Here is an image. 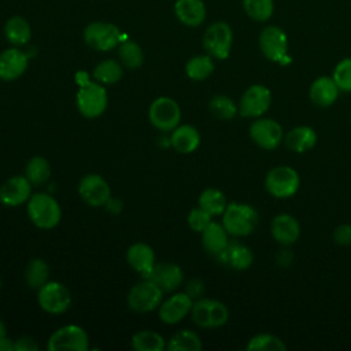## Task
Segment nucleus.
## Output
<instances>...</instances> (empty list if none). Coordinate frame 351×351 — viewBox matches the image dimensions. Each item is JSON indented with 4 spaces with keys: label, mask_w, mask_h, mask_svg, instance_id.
I'll list each match as a JSON object with an SVG mask.
<instances>
[{
    "label": "nucleus",
    "mask_w": 351,
    "mask_h": 351,
    "mask_svg": "<svg viewBox=\"0 0 351 351\" xmlns=\"http://www.w3.org/2000/svg\"><path fill=\"white\" fill-rule=\"evenodd\" d=\"M340 95V89L332 75H321L315 78L308 88V97L317 107L326 108L333 106Z\"/></svg>",
    "instance_id": "obj_22"
},
{
    "label": "nucleus",
    "mask_w": 351,
    "mask_h": 351,
    "mask_svg": "<svg viewBox=\"0 0 351 351\" xmlns=\"http://www.w3.org/2000/svg\"><path fill=\"white\" fill-rule=\"evenodd\" d=\"M166 343L162 335L149 329L136 332L132 337V347L136 351H163Z\"/></svg>",
    "instance_id": "obj_34"
},
{
    "label": "nucleus",
    "mask_w": 351,
    "mask_h": 351,
    "mask_svg": "<svg viewBox=\"0 0 351 351\" xmlns=\"http://www.w3.org/2000/svg\"><path fill=\"white\" fill-rule=\"evenodd\" d=\"M0 288H1V278H0Z\"/></svg>",
    "instance_id": "obj_49"
},
{
    "label": "nucleus",
    "mask_w": 351,
    "mask_h": 351,
    "mask_svg": "<svg viewBox=\"0 0 351 351\" xmlns=\"http://www.w3.org/2000/svg\"><path fill=\"white\" fill-rule=\"evenodd\" d=\"M25 177L32 185H43L51 177V165L43 156H33L25 167Z\"/></svg>",
    "instance_id": "obj_35"
},
{
    "label": "nucleus",
    "mask_w": 351,
    "mask_h": 351,
    "mask_svg": "<svg viewBox=\"0 0 351 351\" xmlns=\"http://www.w3.org/2000/svg\"><path fill=\"white\" fill-rule=\"evenodd\" d=\"M29 56L18 47H12L0 52V80L14 81L19 78L27 69Z\"/></svg>",
    "instance_id": "obj_21"
},
{
    "label": "nucleus",
    "mask_w": 351,
    "mask_h": 351,
    "mask_svg": "<svg viewBox=\"0 0 351 351\" xmlns=\"http://www.w3.org/2000/svg\"><path fill=\"white\" fill-rule=\"evenodd\" d=\"M186 222L188 226L197 233H202L211 222H213V215L208 214L206 210H203L202 207H195L188 213L186 217Z\"/></svg>",
    "instance_id": "obj_41"
},
{
    "label": "nucleus",
    "mask_w": 351,
    "mask_h": 351,
    "mask_svg": "<svg viewBox=\"0 0 351 351\" xmlns=\"http://www.w3.org/2000/svg\"><path fill=\"white\" fill-rule=\"evenodd\" d=\"M4 36L14 47H22L29 43L32 37V27L23 16L15 15L5 22Z\"/></svg>",
    "instance_id": "obj_28"
},
{
    "label": "nucleus",
    "mask_w": 351,
    "mask_h": 351,
    "mask_svg": "<svg viewBox=\"0 0 351 351\" xmlns=\"http://www.w3.org/2000/svg\"><path fill=\"white\" fill-rule=\"evenodd\" d=\"M273 95L271 90L262 84L250 85L237 103L239 115L244 118H259L263 117L271 107Z\"/></svg>",
    "instance_id": "obj_7"
},
{
    "label": "nucleus",
    "mask_w": 351,
    "mask_h": 351,
    "mask_svg": "<svg viewBox=\"0 0 351 351\" xmlns=\"http://www.w3.org/2000/svg\"><path fill=\"white\" fill-rule=\"evenodd\" d=\"M258 45L262 55L273 63L288 66L292 62L288 36L280 26L269 25L263 27L258 37Z\"/></svg>",
    "instance_id": "obj_4"
},
{
    "label": "nucleus",
    "mask_w": 351,
    "mask_h": 351,
    "mask_svg": "<svg viewBox=\"0 0 351 351\" xmlns=\"http://www.w3.org/2000/svg\"><path fill=\"white\" fill-rule=\"evenodd\" d=\"M163 291L151 280L143 278V281L134 284L128 296L126 302L130 310L136 313H149L156 310L163 300Z\"/></svg>",
    "instance_id": "obj_10"
},
{
    "label": "nucleus",
    "mask_w": 351,
    "mask_h": 351,
    "mask_svg": "<svg viewBox=\"0 0 351 351\" xmlns=\"http://www.w3.org/2000/svg\"><path fill=\"white\" fill-rule=\"evenodd\" d=\"M215 258L219 263L233 270H247L254 263L252 250L237 240H230L225 250Z\"/></svg>",
    "instance_id": "obj_20"
},
{
    "label": "nucleus",
    "mask_w": 351,
    "mask_h": 351,
    "mask_svg": "<svg viewBox=\"0 0 351 351\" xmlns=\"http://www.w3.org/2000/svg\"><path fill=\"white\" fill-rule=\"evenodd\" d=\"M233 45V30L229 23L218 21L211 23L203 34V47L206 52L218 60L229 58Z\"/></svg>",
    "instance_id": "obj_8"
},
{
    "label": "nucleus",
    "mask_w": 351,
    "mask_h": 351,
    "mask_svg": "<svg viewBox=\"0 0 351 351\" xmlns=\"http://www.w3.org/2000/svg\"><path fill=\"white\" fill-rule=\"evenodd\" d=\"M25 281L29 288L38 291L49 281V265L41 258L32 259L25 269Z\"/></svg>",
    "instance_id": "obj_32"
},
{
    "label": "nucleus",
    "mask_w": 351,
    "mask_h": 351,
    "mask_svg": "<svg viewBox=\"0 0 351 351\" xmlns=\"http://www.w3.org/2000/svg\"><path fill=\"white\" fill-rule=\"evenodd\" d=\"M0 351H15V343L8 336L0 341Z\"/></svg>",
    "instance_id": "obj_46"
},
{
    "label": "nucleus",
    "mask_w": 351,
    "mask_h": 351,
    "mask_svg": "<svg viewBox=\"0 0 351 351\" xmlns=\"http://www.w3.org/2000/svg\"><path fill=\"white\" fill-rule=\"evenodd\" d=\"M222 225L233 237H245L254 233L259 222V214L254 206L247 203H228L222 214Z\"/></svg>",
    "instance_id": "obj_2"
},
{
    "label": "nucleus",
    "mask_w": 351,
    "mask_h": 351,
    "mask_svg": "<svg viewBox=\"0 0 351 351\" xmlns=\"http://www.w3.org/2000/svg\"><path fill=\"white\" fill-rule=\"evenodd\" d=\"M32 196V184L23 176H12L5 180L0 186V202L8 207H16L27 200Z\"/></svg>",
    "instance_id": "obj_18"
},
{
    "label": "nucleus",
    "mask_w": 351,
    "mask_h": 351,
    "mask_svg": "<svg viewBox=\"0 0 351 351\" xmlns=\"http://www.w3.org/2000/svg\"><path fill=\"white\" fill-rule=\"evenodd\" d=\"M126 262L141 277L145 276L156 263L154 250L145 243H134L126 251Z\"/></svg>",
    "instance_id": "obj_25"
},
{
    "label": "nucleus",
    "mask_w": 351,
    "mask_h": 351,
    "mask_svg": "<svg viewBox=\"0 0 351 351\" xmlns=\"http://www.w3.org/2000/svg\"><path fill=\"white\" fill-rule=\"evenodd\" d=\"M318 143V134L314 128L307 125H299L289 129L284 136V144L287 148L296 154H304L313 149Z\"/></svg>",
    "instance_id": "obj_23"
},
{
    "label": "nucleus",
    "mask_w": 351,
    "mask_h": 351,
    "mask_svg": "<svg viewBox=\"0 0 351 351\" xmlns=\"http://www.w3.org/2000/svg\"><path fill=\"white\" fill-rule=\"evenodd\" d=\"M191 318L197 326L204 329L221 328L229 319V308L217 299L199 298L193 300Z\"/></svg>",
    "instance_id": "obj_6"
},
{
    "label": "nucleus",
    "mask_w": 351,
    "mask_h": 351,
    "mask_svg": "<svg viewBox=\"0 0 351 351\" xmlns=\"http://www.w3.org/2000/svg\"><path fill=\"white\" fill-rule=\"evenodd\" d=\"M181 108L178 103L169 96L156 97L148 108V119L154 128L160 132H171L180 125Z\"/></svg>",
    "instance_id": "obj_9"
},
{
    "label": "nucleus",
    "mask_w": 351,
    "mask_h": 351,
    "mask_svg": "<svg viewBox=\"0 0 351 351\" xmlns=\"http://www.w3.org/2000/svg\"><path fill=\"white\" fill-rule=\"evenodd\" d=\"M47 348L49 351H59V350L88 351L89 337L86 332L75 324L63 325L49 336L47 341Z\"/></svg>",
    "instance_id": "obj_13"
},
{
    "label": "nucleus",
    "mask_w": 351,
    "mask_h": 351,
    "mask_svg": "<svg viewBox=\"0 0 351 351\" xmlns=\"http://www.w3.org/2000/svg\"><path fill=\"white\" fill-rule=\"evenodd\" d=\"M104 207H107V210L110 211V213H114V214H118L121 210H122V202L119 200V199H114V197H110L107 202H106V204H104Z\"/></svg>",
    "instance_id": "obj_45"
},
{
    "label": "nucleus",
    "mask_w": 351,
    "mask_h": 351,
    "mask_svg": "<svg viewBox=\"0 0 351 351\" xmlns=\"http://www.w3.org/2000/svg\"><path fill=\"white\" fill-rule=\"evenodd\" d=\"M208 110L210 112L221 119V121H230L239 114V107L233 101L232 97L226 95H215L208 101Z\"/></svg>",
    "instance_id": "obj_37"
},
{
    "label": "nucleus",
    "mask_w": 351,
    "mask_h": 351,
    "mask_svg": "<svg viewBox=\"0 0 351 351\" xmlns=\"http://www.w3.org/2000/svg\"><path fill=\"white\" fill-rule=\"evenodd\" d=\"M245 350H248V351H284V350H287V344L284 343L282 339H280L276 335L258 333L248 340Z\"/></svg>",
    "instance_id": "obj_39"
},
{
    "label": "nucleus",
    "mask_w": 351,
    "mask_h": 351,
    "mask_svg": "<svg viewBox=\"0 0 351 351\" xmlns=\"http://www.w3.org/2000/svg\"><path fill=\"white\" fill-rule=\"evenodd\" d=\"M251 140L262 149L273 151L284 143V129L282 126L271 118L259 117L252 121L248 129Z\"/></svg>",
    "instance_id": "obj_12"
},
{
    "label": "nucleus",
    "mask_w": 351,
    "mask_h": 351,
    "mask_svg": "<svg viewBox=\"0 0 351 351\" xmlns=\"http://www.w3.org/2000/svg\"><path fill=\"white\" fill-rule=\"evenodd\" d=\"M123 75L122 64L114 59H104L93 69L92 77L101 85H114Z\"/></svg>",
    "instance_id": "obj_30"
},
{
    "label": "nucleus",
    "mask_w": 351,
    "mask_h": 351,
    "mask_svg": "<svg viewBox=\"0 0 351 351\" xmlns=\"http://www.w3.org/2000/svg\"><path fill=\"white\" fill-rule=\"evenodd\" d=\"M14 343H15V351H37L40 348L36 340L27 336H22L14 340Z\"/></svg>",
    "instance_id": "obj_44"
},
{
    "label": "nucleus",
    "mask_w": 351,
    "mask_h": 351,
    "mask_svg": "<svg viewBox=\"0 0 351 351\" xmlns=\"http://www.w3.org/2000/svg\"><path fill=\"white\" fill-rule=\"evenodd\" d=\"M193 304V299L184 291L177 292L162 300L160 306L158 307L159 319L167 325H176L181 322L188 314H191V308Z\"/></svg>",
    "instance_id": "obj_16"
},
{
    "label": "nucleus",
    "mask_w": 351,
    "mask_h": 351,
    "mask_svg": "<svg viewBox=\"0 0 351 351\" xmlns=\"http://www.w3.org/2000/svg\"><path fill=\"white\" fill-rule=\"evenodd\" d=\"M170 144L178 154H192L200 144V133L192 125H178L171 130Z\"/></svg>",
    "instance_id": "obj_26"
},
{
    "label": "nucleus",
    "mask_w": 351,
    "mask_h": 351,
    "mask_svg": "<svg viewBox=\"0 0 351 351\" xmlns=\"http://www.w3.org/2000/svg\"><path fill=\"white\" fill-rule=\"evenodd\" d=\"M332 77L340 92L351 93V56L341 59L333 69Z\"/></svg>",
    "instance_id": "obj_40"
},
{
    "label": "nucleus",
    "mask_w": 351,
    "mask_h": 351,
    "mask_svg": "<svg viewBox=\"0 0 351 351\" xmlns=\"http://www.w3.org/2000/svg\"><path fill=\"white\" fill-rule=\"evenodd\" d=\"M202 245L213 256L219 255L229 244V233L226 232L222 222L213 221L202 233Z\"/></svg>",
    "instance_id": "obj_27"
},
{
    "label": "nucleus",
    "mask_w": 351,
    "mask_h": 351,
    "mask_svg": "<svg viewBox=\"0 0 351 351\" xmlns=\"http://www.w3.org/2000/svg\"><path fill=\"white\" fill-rule=\"evenodd\" d=\"M350 119H351V112H350Z\"/></svg>",
    "instance_id": "obj_50"
},
{
    "label": "nucleus",
    "mask_w": 351,
    "mask_h": 351,
    "mask_svg": "<svg viewBox=\"0 0 351 351\" xmlns=\"http://www.w3.org/2000/svg\"><path fill=\"white\" fill-rule=\"evenodd\" d=\"M78 195L88 206L101 207L111 197V189L100 174L89 173L80 180Z\"/></svg>",
    "instance_id": "obj_15"
},
{
    "label": "nucleus",
    "mask_w": 351,
    "mask_h": 351,
    "mask_svg": "<svg viewBox=\"0 0 351 351\" xmlns=\"http://www.w3.org/2000/svg\"><path fill=\"white\" fill-rule=\"evenodd\" d=\"M204 281L200 280V278H192L188 281L186 287H185V292L193 299H199V298H203V293H204Z\"/></svg>",
    "instance_id": "obj_43"
},
{
    "label": "nucleus",
    "mask_w": 351,
    "mask_h": 351,
    "mask_svg": "<svg viewBox=\"0 0 351 351\" xmlns=\"http://www.w3.org/2000/svg\"><path fill=\"white\" fill-rule=\"evenodd\" d=\"M174 14L185 26L196 27L204 22L207 11L203 0H177Z\"/></svg>",
    "instance_id": "obj_24"
},
{
    "label": "nucleus",
    "mask_w": 351,
    "mask_h": 351,
    "mask_svg": "<svg viewBox=\"0 0 351 351\" xmlns=\"http://www.w3.org/2000/svg\"><path fill=\"white\" fill-rule=\"evenodd\" d=\"M243 10L255 22H267L274 14V0H243Z\"/></svg>",
    "instance_id": "obj_38"
},
{
    "label": "nucleus",
    "mask_w": 351,
    "mask_h": 351,
    "mask_svg": "<svg viewBox=\"0 0 351 351\" xmlns=\"http://www.w3.org/2000/svg\"><path fill=\"white\" fill-rule=\"evenodd\" d=\"M84 40L88 47L108 52L123 41V34L119 27L108 22H92L84 30Z\"/></svg>",
    "instance_id": "obj_11"
},
{
    "label": "nucleus",
    "mask_w": 351,
    "mask_h": 351,
    "mask_svg": "<svg viewBox=\"0 0 351 351\" xmlns=\"http://www.w3.org/2000/svg\"><path fill=\"white\" fill-rule=\"evenodd\" d=\"M300 186V176L296 169L288 165L271 167L265 176V188L276 199L292 197Z\"/></svg>",
    "instance_id": "obj_5"
},
{
    "label": "nucleus",
    "mask_w": 351,
    "mask_h": 351,
    "mask_svg": "<svg viewBox=\"0 0 351 351\" xmlns=\"http://www.w3.org/2000/svg\"><path fill=\"white\" fill-rule=\"evenodd\" d=\"M26 213L32 223L44 230L56 228L62 219L60 204L53 196L44 192L32 193L27 200Z\"/></svg>",
    "instance_id": "obj_3"
},
{
    "label": "nucleus",
    "mask_w": 351,
    "mask_h": 351,
    "mask_svg": "<svg viewBox=\"0 0 351 351\" xmlns=\"http://www.w3.org/2000/svg\"><path fill=\"white\" fill-rule=\"evenodd\" d=\"M333 241L337 245L346 247L351 244V223H340L333 230Z\"/></svg>",
    "instance_id": "obj_42"
},
{
    "label": "nucleus",
    "mask_w": 351,
    "mask_h": 351,
    "mask_svg": "<svg viewBox=\"0 0 351 351\" xmlns=\"http://www.w3.org/2000/svg\"><path fill=\"white\" fill-rule=\"evenodd\" d=\"M118 56L121 64L126 69H138L144 62V53L141 47L132 40H123L118 45Z\"/></svg>",
    "instance_id": "obj_36"
},
{
    "label": "nucleus",
    "mask_w": 351,
    "mask_h": 351,
    "mask_svg": "<svg viewBox=\"0 0 351 351\" xmlns=\"http://www.w3.org/2000/svg\"><path fill=\"white\" fill-rule=\"evenodd\" d=\"M4 337H7V329H5V325H4L3 319L0 318V341H1Z\"/></svg>",
    "instance_id": "obj_48"
},
{
    "label": "nucleus",
    "mask_w": 351,
    "mask_h": 351,
    "mask_svg": "<svg viewBox=\"0 0 351 351\" xmlns=\"http://www.w3.org/2000/svg\"><path fill=\"white\" fill-rule=\"evenodd\" d=\"M289 252H291V251H288V250L280 251V255L277 256V261H278V263H280L281 266H288V265L292 262V256L287 258V255H288Z\"/></svg>",
    "instance_id": "obj_47"
},
{
    "label": "nucleus",
    "mask_w": 351,
    "mask_h": 351,
    "mask_svg": "<svg viewBox=\"0 0 351 351\" xmlns=\"http://www.w3.org/2000/svg\"><path fill=\"white\" fill-rule=\"evenodd\" d=\"M37 302L45 313L62 314L71 304V293L62 282L49 280L37 291Z\"/></svg>",
    "instance_id": "obj_14"
},
{
    "label": "nucleus",
    "mask_w": 351,
    "mask_h": 351,
    "mask_svg": "<svg viewBox=\"0 0 351 351\" xmlns=\"http://www.w3.org/2000/svg\"><path fill=\"white\" fill-rule=\"evenodd\" d=\"M75 81L78 84L75 104L80 114L85 118L100 117L108 104V95L104 85L97 81H92L89 74L85 71H78Z\"/></svg>",
    "instance_id": "obj_1"
},
{
    "label": "nucleus",
    "mask_w": 351,
    "mask_h": 351,
    "mask_svg": "<svg viewBox=\"0 0 351 351\" xmlns=\"http://www.w3.org/2000/svg\"><path fill=\"white\" fill-rule=\"evenodd\" d=\"M202 347L199 335L189 329L176 332L166 343V350L169 351H200Z\"/></svg>",
    "instance_id": "obj_33"
},
{
    "label": "nucleus",
    "mask_w": 351,
    "mask_h": 351,
    "mask_svg": "<svg viewBox=\"0 0 351 351\" xmlns=\"http://www.w3.org/2000/svg\"><path fill=\"white\" fill-rule=\"evenodd\" d=\"M270 234L280 245L289 247L300 237V223L291 214H277L270 222Z\"/></svg>",
    "instance_id": "obj_19"
},
{
    "label": "nucleus",
    "mask_w": 351,
    "mask_h": 351,
    "mask_svg": "<svg viewBox=\"0 0 351 351\" xmlns=\"http://www.w3.org/2000/svg\"><path fill=\"white\" fill-rule=\"evenodd\" d=\"M197 206L202 207L203 210H206L213 217H217V215L223 214V211L228 206V200L222 191H219L217 188H206L199 195Z\"/></svg>",
    "instance_id": "obj_29"
},
{
    "label": "nucleus",
    "mask_w": 351,
    "mask_h": 351,
    "mask_svg": "<svg viewBox=\"0 0 351 351\" xmlns=\"http://www.w3.org/2000/svg\"><path fill=\"white\" fill-rule=\"evenodd\" d=\"M143 278L155 282L163 292H174L184 280L182 269L173 262H156Z\"/></svg>",
    "instance_id": "obj_17"
},
{
    "label": "nucleus",
    "mask_w": 351,
    "mask_h": 351,
    "mask_svg": "<svg viewBox=\"0 0 351 351\" xmlns=\"http://www.w3.org/2000/svg\"><path fill=\"white\" fill-rule=\"evenodd\" d=\"M215 70L214 58L208 53L206 55H196L191 58L185 64V73L188 78L193 81H203L207 80Z\"/></svg>",
    "instance_id": "obj_31"
}]
</instances>
